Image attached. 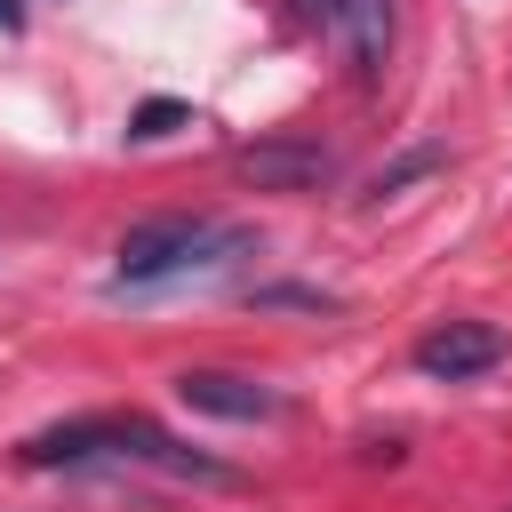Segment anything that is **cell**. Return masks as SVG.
Here are the masks:
<instances>
[{
	"mask_svg": "<svg viewBox=\"0 0 512 512\" xmlns=\"http://www.w3.org/2000/svg\"><path fill=\"white\" fill-rule=\"evenodd\" d=\"M240 176L256 184V192H312L320 176H328V152L320 144H248L240 152Z\"/></svg>",
	"mask_w": 512,
	"mask_h": 512,
	"instance_id": "277c9868",
	"label": "cell"
},
{
	"mask_svg": "<svg viewBox=\"0 0 512 512\" xmlns=\"http://www.w3.org/2000/svg\"><path fill=\"white\" fill-rule=\"evenodd\" d=\"M496 360H504V328L496 320H440V328L416 336V368L440 376V384H464V376H480Z\"/></svg>",
	"mask_w": 512,
	"mask_h": 512,
	"instance_id": "7a4b0ae2",
	"label": "cell"
},
{
	"mask_svg": "<svg viewBox=\"0 0 512 512\" xmlns=\"http://www.w3.org/2000/svg\"><path fill=\"white\" fill-rule=\"evenodd\" d=\"M176 128H192V104H176V96H152V104L128 112V144H160Z\"/></svg>",
	"mask_w": 512,
	"mask_h": 512,
	"instance_id": "52a82bcc",
	"label": "cell"
},
{
	"mask_svg": "<svg viewBox=\"0 0 512 512\" xmlns=\"http://www.w3.org/2000/svg\"><path fill=\"white\" fill-rule=\"evenodd\" d=\"M96 456H120V424H56V432H32L24 440V464H96Z\"/></svg>",
	"mask_w": 512,
	"mask_h": 512,
	"instance_id": "5b68a950",
	"label": "cell"
},
{
	"mask_svg": "<svg viewBox=\"0 0 512 512\" xmlns=\"http://www.w3.org/2000/svg\"><path fill=\"white\" fill-rule=\"evenodd\" d=\"M336 24L352 40V64L376 80L384 72V48H392V0H336Z\"/></svg>",
	"mask_w": 512,
	"mask_h": 512,
	"instance_id": "8992f818",
	"label": "cell"
},
{
	"mask_svg": "<svg viewBox=\"0 0 512 512\" xmlns=\"http://www.w3.org/2000/svg\"><path fill=\"white\" fill-rule=\"evenodd\" d=\"M0 32H16V0H0Z\"/></svg>",
	"mask_w": 512,
	"mask_h": 512,
	"instance_id": "30bf717a",
	"label": "cell"
},
{
	"mask_svg": "<svg viewBox=\"0 0 512 512\" xmlns=\"http://www.w3.org/2000/svg\"><path fill=\"white\" fill-rule=\"evenodd\" d=\"M248 232H216V224H192V216H152L120 240V264H112V288H152V280H176L192 264H216V248H232Z\"/></svg>",
	"mask_w": 512,
	"mask_h": 512,
	"instance_id": "6da1fadb",
	"label": "cell"
},
{
	"mask_svg": "<svg viewBox=\"0 0 512 512\" xmlns=\"http://www.w3.org/2000/svg\"><path fill=\"white\" fill-rule=\"evenodd\" d=\"M440 160H448V144H416V152H400L392 168H376V176H368V200H392L400 184H416V176H432Z\"/></svg>",
	"mask_w": 512,
	"mask_h": 512,
	"instance_id": "ba28073f",
	"label": "cell"
},
{
	"mask_svg": "<svg viewBox=\"0 0 512 512\" xmlns=\"http://www.w3.org/2000/svg\"><path fill=\"white\" fill-rule=\"evenodd\" d=\"M296 16H304V24H320V32H328V24H336V0H296Z\"/></svg>",
	"mask_w": 512,
	"mask_h": 512,
	"instance_id": "9c48e42d",
	"label": "cell"
},
{
	"mask_svg": "<svg viewBox=\"0 0 512 512\" xmlns=\"http://www.w3.org/2000/svg\"><path fill=\"white\" fill-rule=\"evenodd\" d=\"M176 400L200 408V416H224V424H264V416H280V392H264L256 376H232V368H184V376H176Z\"/></svg>",
	"mask_w": 512,
	"mask_h": 512,
	"instance_id": "3957f363",
	"label": "cell"
}]
</instances>
